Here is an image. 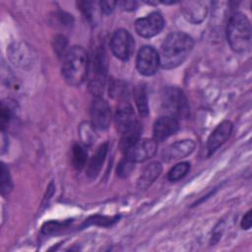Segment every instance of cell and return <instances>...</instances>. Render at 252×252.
I'll return each mask as SVG.
<instances>
[{
	"label": "cell",
	"mask_w": 252,
	"mask_h": 252,
	"mask_svg": "<svg viewBox=\"0 0 252 252\" xmlns=\"http://www.w3.org/2000/svg\"><path fill=\"white\" fill-rule=\"evenodd\" d=\"M110 48L115 57L120 60H128L134 52L135 41L128 31L120 29L113 33Z\"/></svg>",
	"instance_id": "6"
},
{
	"label": "cell",
	"mask_w": 252,
	"mask_h": 252,
	"mask_svg": "<svg viewBox=\"0 0 252 252\" xmlns=\"http://www.w3.org/2000/svg\"><path fill=\"white\" fill-rule=\"evenodd\" d=\"M68 221H55V220H51L48 222H45L41 228V231L43 234L49 235V234H53L58 232L59 230H61L62 228H64L65 226H67Z\"/></svg>",
	"instance_id": "25"
},
{
	"label": "cell",
	"mask_w": 252,
	"mask_h": 252,
	"mask_svg": "<svg viewBox=\"0 0 252 252\" xmlns=\"http://www.w3.org/2000/svg\"><path fill=\"white\" fill-rule=\"evenodd\" d=\"M117 5V2L115 1H101L99 2V6L101 9V12L105 15H109L114 10L115 6Z\"/></svg>",
	"instance_id": "29"
},
{
	"label": "cell",
	"mask_w": 252,
	"mask_h": 252,
	"mask_svg": "<svg viewBox=\"0 0 252 252\" xmlns=\"http://www.w3.org/2000/svg\"><path fill=\"white\" fill-rule=\"evenodd\" d=\"M114 123L117 131L121 135L132 130L139 124L134 109L129 101L122 100L119 102L114 116Z\"/></svg>",
	"instance_id": "10"
},
{
	"label": "cell",
	"mask_w": 252,
	"mask_h": 252,
	"mask_svg": "<svg viewBox=\"0 0 252 252\" xmlns=\"http://www.w3.org/2000/svg\"><path fill=\"white\" fill-rule=\"evenodd\" d=\"M13 115V108L10 105V103L7 101H3L1 105V112H0V124L1 129L4 131V129L8 126L11 118Z\"/></svg>",
	"instance_id": "23"
},
{
	"label": "cell",
	"mask_w": 252,
	"mask_h": 252,
	"mask_svg": "<svg viewBox=\"0 0 252 252\" xmlns=\"http://www.w3.org/2000/svg\"><path fill=\"white\" fill-rule=\"evenodd\" d=\"M226 38L230 48L235 52L246 51L251 43V25L248 18L240 13H234L227 24Z\"/></svg>",
	"instance_id": "3"
},
{
	"label": "cell",
	"mask_w": 252,
	"mask_h": 252,
	"mask_svg": "<svg viewBox=\"0 0 252 252\" xmlns=\"http://www.w3.org/2000/svg\"><path fill=\"white\" fill-rule=\"evenodd\" d=\"M196 147V144L191 139L177 141L162 151V158L164 160H173L186 158L191 155Z\"/></svg>",
	"instance_id": "14"
},
{
	"label": "cell",
	"mask_w": 252,
	"mask_h": 252,
	"mask_svg": "<svg viewBox=\"0 0 252 252\" xmlns=\"http://www.w3.org/2000/svg\"><path fill=\"white\" fill-rule=\"evenodd\" d=\"M190 169V164L189 162L183 161V162H179L177 164H175L168 172L167 174V178L170 181H177L181 178H183L187 172Z\"/></svg>",
	"instance_id": "21"
},
{
	"label": "cell",
	"mask_w": 252,
	"mask_h": 252,
	"mask_svg": "<svg viewBox=\"0 0 252 252\" xmlns=\"http://www.w3.org/2000/svg\"><path fill=\"white\" fill-rule=\"evenodd\" d=\"M252 225V217H251V210H249L245 215L244 217L242 218V220H241V227L243 229H249Z\"/></svg>",
	"instance_id": "31"
},
{
	"label": "cell",
	"mask_w": 252,
	"mask_h": 252,
	"mask_svg": "<svg viewBox=\"0 0 252 252\" xmlns=\"http://www.w3.org/2000/svg\"><path fill=\"white\" fill-rule=\"evenodd\" d=\"M79 9L83 12L85 17L88 19H91L93 16V2L89 1H83V2H78L77 3Z\"/></svg>",
	"instance_id": "28"
},
{
	"label": "cell",
	"mask_w": 252,
	"mask_h": 252,
	"mask_svg": "<svg viewBox=\"0 0 252 252\" xmlns=\"http://www.w3.org/2000/svg\"><path fill=\"white\" fill-rule=\"evenodd\" d=\"M161 169V164L158 161H153L147 164L138 179V188L142 190L147 189L158 177Z\"/></svg>",
	"instance_id": "17"
},
{
	"label": "cell",
	"mask_w": 252,
	"mask_h": 252,
	"mask_svg": "<svg viewBox=\"0 0 252 252\" xmlns=\"http://www.w3.org/2000/svg\"><path fill=\"white\" fill-rule=\"evenodd\" d=\"M117 5L120 7V9H122L124 11H133L137 8L138 3L136 1L123 0V1H118Z\"/></svg>",
	"instance_id": "30"
},
{
	"label": "cell",
	"mask_w": 252,
	"mask_h": 252,
	"mask_svg": "<svg viewBox=\"0 0 252 252\" xmlns=\"http://www.w3.org/2000/svg\"><path fill=\"white\" fill-rule=\"evenodd\" d=\"M158 52L153 46H143L137 55L136 66L140 74L144 76L154 75L159 66Z\"/></svg>",
	"instance_id": "9"
},
{
	"label": "cell",
	"mask_w": 252,
	"mask_h": 252,
	"mask_svg": "<svg viewBox=\"0 0 252 252\" xmlns=\"http://www.w3.org/2000/svg\"><path fill=\"white\" fill-rule=\"evenodd\" d=\"M194 46L193 38L182 32L169 33L161 43L158 53L159 64L163 69H173L182 64Z\"/></svg>",
	"instance_id": "1"
},
{
	"label": "cell",
	"mask_w": 252,
	"mask_h": 252,
	"mask_svg": "<svg viewBox=\"0 0 252 252\" xmlns=\"http://www.w3.org/2000/svg\"><path fill=\"white\" fill-rule=\"evenodd\" d=\"M118 220V217H105V216H94L90 219L86 220V221L83 223V226L91 225V224H96V225H111L113 222H115Z\"/></svg>",
	"instance_id": "22"
},
{
	"label": "cell",
	"mask_w": 252,
	"mask_h": 252,
	"mask_svg": "<svg viewBox=\"0 0 252 252\" xmlns=\"http://www.w3.org/2000/svg\"><path fill=\"white\" fill-rule=\"evenodd\" d=\"M232 127V123L229 120H224L215 128L207 141V149L209 155H212L229 138Z\"/></svg>",
	"instance_id": "15"
},
{
	"label": "cell",
	"mask_w": 252,
	"mask_h": 252,
	"mask_svg": "<svg viewBox=\"0 0 252 252\" xmlns=\"http://www.w3.org/2000/svg\"><path fill=\"white\" fill-rule=\"evenodd\" d=\"M12 189V181L9 174V170L5 166V164H2L1 166V192L3 196H6L9 194V192Z\"/></svg>",
	"instance_id": "24"
},
{
	"label": "cell",
	"mask_w": 252,
	"mask_h": 252,
	"mask_svg": "<svg viewBox=\"0 0 252 252\" xmlns=\"http://www.w3.org/2000/svg\"><path fill=\"white\" fill-rule=\"evenodd\" d=\"M87 161L88 153L86 149L80 144H75L72 149V163L74 167L77 169H82L85 167Z\"/></svg>",
	"instance_id": "19"
},
{
	"label": "cell",
	"mask_w": 252,
	"mask_h": 252,
	"mask_svg": "<svg viewBox=\"0 0 252 252\" xmlns=\"http://www.w3.org/2000/svg\"><path fill=\"white\" fill-rule=\"evenodd\" d=\"M66 44H67V41H66V38L63 36V35H57L55 37V40H54V48H55V51L56 53L61 56L62 53H63V56L64 54L66 53L64 50H65V47H66Z\"/></svg>",
	"instance_id": "27"
},
{
	"label": "cell",
	"mask_w": 252,
	"mask_h": 252,
	"mask_svg": "<svg viewBox=\"0 0 252 252\" xmlns=\"http://www.w3.org/2000/svg\"><path fill=\"white\" fill-rule=\"evenodd\" d=\"M163 27L164 20L158 12H152L135 22L136 32L142 37H153L158 34Z\"/></svg>",
	"instance_id": "8"
},
{
	"label": "cell",
	"mask_w": 252,
	"mask_h": 252,
	"mask_svg": "<svg viewBox=\"0 0 252 252\" xmlns=\"http://www.w3.org/2000/svg\"><path fill=\"white\" fill-rule=\"evenodd\" d=\"M89 69L87 51L81 46H73L63 56L62 75L71 86H80L86 79Z\"/></svg>",
	"instance_id": "2"
},
{
	"label": "cell",
	"mask_w": 252,
	"mask_h": 252,
	"mask_svg": "<svg viewBox=\"0 0 252 252\" xmlns=\"http://www.w3.org/2000/svg\"><path fill=\"white\" fill-rule=\"evenodd\" d=\"M134 169V161L125 157L117 166V174L120 177H127Z\"/></svg>",
	"instance_id": "26"
},
{
	"label": "cell",
	"mask_w": 252,
	"mask_h": 252,
	"mask_svg": "<svg viewBox=\"0 0 252 252\" xmlns=\"http://www.w3.org/2000/svg\"><path fill=\"white\" fill-rule=\"evenodd\" d=\"M183 17L192 24L202 23L208 14V6L204 1H185L181 3Z\"/></svg>",
	"instance_id": "13"
},
{
	"label": "cell",
	"mask_w": 252,
	"mask_h": 252,
	"mask_svg": "<svg viewBox=\"0 0 252 252\" xmlns=\"http://www.w3.org/2000/svg\"><path fill=\"white\" fill-rule=\"evenodd\" d=\"M157 143L154 139H139L125 152V157L134 162L145 161L155 156L158 148Z\"/></svg>",
	"instance_id": "11"
},
{
	"label": "cell",
	"mask_w": 252,
	"mask_h": 252,
	"mask_svg": "<svg viewBox=\"0 0 252 252\" xmlns=\"http://www.w3.org/2000/svg\"><path fill=\"white\" fill-rule=\"evenodd\" d=\"M90 116L92 126L95 129H107L111 121V110L106 100L101 96H95L91 104Z\"/></svg>",
	"instance_id": "7"
},
{
	"label": "cell",
	"mask_w": 252,
	"mask_h": 252,
	"mask_svg": "<svg viewBox=\"0 0 252 252\" xmlns=\"http://www.w3.org/2000/svg\"><path fill=\"white\" fill-rule=\"evenodd\" d=\"M134 98L136 101V105L138 111L142 117H146L149 114V104H148V96L147 92L144 86L140 85L134 90Z\"/></svg>",
	"instance_id": "18"
},
{
	"label": "cell",
	"mask_w": 252,
	"mask_h": 252,
	"mask_svg": "<svg viewBox=\"0 0 252 252\" xmlns=\"http://www.w3.org/2000/svg\"><path fill=\"white\" fill-rule=\"evenodd\" d=\"M109 95L120 101L126 100L128 95V88L127 85L119 80H112L109 85Z\"/></svg>",
	"instance_id": "20"
},
{
	"label": "cell",
	"mask_w": 252,
	"mask_h": 252,
	"mask_svg": "<svg viewBox=\"0 0 252 252\" xmlns=\"http://www.w3.org/2000/svg\"><path fill=\"white\" fill-rule=\"evenodd\" d=\"M161 102L167 114L176 119L185 118L189 113L187 97L177 87H165L161 93Z\"/></svg>",
	"instance_id": "4"
},
{
	"label": "cell",
	"mask_w": 252,
	"mask_h": 252,
	"mask_svg": "<svg viewBox=\"0 0 252 252\" xmlns=\"http://www.w3.org/2000/svg\"><path fill=\"white\" fill-rule=\"evenodd\" d=\"M179 128V124L176 118L165 115L158 118L154 124L153 134L156 142H161L173 135Z\"/></svg>",
	"instance_id": "12"
},
{
	"label": "cell",
	"mask_w": 252,
	"mask_h": 252,
	"mask_svg": "<svg viewBox=\"0 0 252 252\" xmlns=\"http://www.w3.org/2000/svg\"><path fill=\"white\" fill-rule=\"evenodd\" d=\"M93 77L90 80V92L95 96H100L103 93L105 78L107 74V58L103 48H98L95 51L93 62Z\"/></svg>",
	"instance_id": "5"
},
{
	"label": "cell",
	"mask_w": 252,
	"mask_h": 252,
	"mask_svg": "<svg viewBox=\"0 0 252 252\" xmlns=\"http://www.w3.org/2000/svg\"><path fill=\"white\" fill-rule=\"evenodd\" d=\"M107 150H108V143L105 142L97 148L96 152L91 158L90 161L87 164V169H86V173L90 178H95L99 173L102 167V164L104 162Z\"/></svg>",
	"instance_id": "16"
}]
</instances>
